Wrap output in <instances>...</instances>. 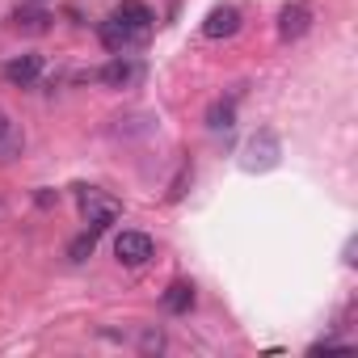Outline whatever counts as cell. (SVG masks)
<instances>
[{"label": "cell", "instance_id": "6da1fadb", "mask_svg": "<svg viewBox=\"0 0 358 358\" xmlns=\"http://www.w3.org/2000/svg\"><path fill=\"white\" fill-rule=\"evenodd\" d=\"M76 199H80V215L89 220L93 232H106L122 215V203L110 199V194H101V190H93V186H76Z\"/></svg>", "mask_w": 358, "mask_h": 358}, {"label": "cell", "instance_id": "7a4b0ae2", "mask_svg": "<svg viewBox=\"0 0 358 358\" xmlns=\"http://www.w3.org/2000/svg\"><path fill=\"white\" fill-rule=\"evenodd\" d=\"M278 156H282V143H278V135H274L270 127H262V131L245 143V169H249V173H270V169L278 164Z\"/></svg>", "mask_w": 358, "mask_h": 358}, {"label": "cell", "instance_id": "3957f363", "mask_svg": "<svg viewBox=\"0 0 358 358\" xmlns=\"http://www.w3.org/2000/svg\"><path fill=\"white\" fill-rule=\"evenodd\" d=\"M312 30V5L308 0H291V5L278 9V38L282 43H299Z\"/></svg>", "mask_w": 358, "mask_h": 358}, {"label": "cell", "instance_id": "277c9868", "mask_svg": "<svg viewBox=\"0 0 358 358\" xmlns=\"http://www.w3.org/2000/svg\"><path fill=\"white\" fill-rule=\"evenodd\" d=\"M156 253V245H152V236L148 232H118V241H114V257L122 262V266H143L148 257Z\"/></svg>", "mask_w": 358, "mask_h": 358}, {"label": "cell", "instance_id": "5b68a950", "mask_svg": "<svg viewBox=\"0 0 358 358\" xmlns=\"http://www.w3.org/2000/svg\"><path fill=\"white\" fill-rule=\"evenodd\" d=\"M241 9L236 5H215L211 13H207V22H203V38H211V43H220V38H232L236 30H241Z\"/></svg>", "mask_w": 358, "mask_h": 358}, {"label": "cell", "instance_id": "8992f818", "mask_svg": "<svg viewBox=\"0 0 358 358\" xmlns=\"http://www.w3.org/2000/svg\"><path fill=\"white\" fill-rule=\"evenodd\" d=\"M22 148H26V131H22V122H17L5 106H0V164L17 160Z\"/></svg>", "mask_w": 358, "mask_h": 358}, {"label": "cell", "instance_id": "52a82bcc", "mask_svg": "<svg viewBox=\"0 0 358 358\" xmlns=\"http://www.w3.org/2000/svg\"><path fill=\"white\" fill-rule=\"evenodd\" d=\"M97 38H101V47H106L110 55H122V51H131V47H139V43H143V34H135V30H131V26H122L118 17L101 22Z\"/></svg>", "mask_w": 358, "mask_h": 358}, {"label": "cell", "instance_id": "ba28073f", "mask_svg": "<svg viewBox=\"0 0 358 358\" xmlns=\"http://www.w3.org/2000/svg\"><path fill=\"white\" fill-rule=\"evenodd\" d=\"M114 17H118L122 26H131L135 34H143V38L152 34V22H156V13L143 5V0H122V5L114 9Z\"/></svg>", "mask_w": 358, "mask_h": 358}, {"label": "cell", "instance_id": "9c48e42d", "mask_svg": "<svg viewBox=\"0 0 358 358\" xmlns=\"http://www.w3.org/2000/svg\"><path fill=\"white\" fill-rule=\"evenodd\" d=\"M38 76H43V55H17V59H9V64H5V80H9V85L30 89Z\"/></svg>", "mask_w": 358, "mask_h": 358}, {"label": "cell", "instance_id": "30bf717a", "mask_svg": "<svg viewBox=\"0 0 358 358\" xmlns=\"http://www.w3.org/2000/svg\"><path fill=\"white\" fill-rule=\"evenodd\" d=\"M190 308H194V282H186V278L169 282V291H164V312L182 316V312H190Z\"/></svg>", "mask_w": 358, "mask_h": 358}, {"label": "cell", "instance_id": "8fae6325", "mask_svg": "<svg viewBox=\"0 0 358 358\" xmlns=\"http://www.w3.org/2000/svg\"><path fill=\"white\" fill-rule=\"evenodd\" d=\"M9 26L22 30V34H47V30H51V13H47V9H17V13L9 17Z\"/></svg>", "mask_w": 358, "mask_h": 358}, {"label": "cell", "instance_id": "7c38bea8", "mask_svg": "<svg viewBox=\"0 0 358 358\" xmlns=\"http://www.w3.org/2000/svg\"><path fill=\"white\" fill-rule=\"evenodd\" d=\"M139 76V68L131 64V59H122V55H114L101 72H97V80H106V85H114V89H122V85H131Z\"/></svg>", "mask_w": 358, "mask_h": 358}, {"label": "cell", "instance_id": "4fadbf2b", "mask_svg": "<svg viewBox=\"0 0 358 358\" xmlns=\"http://www.w3.org/2000/svg\"><path fill=\"white\" fill-rule=\"evenodd\" d=\"M207 127H211V131H228V127H232V101H215V106L207 110Z\"/></svg>", "mask_w": 358, "mask_h": 358}, {"label": "cell", "instance_id": "5bb4252c", "mask_svg": "<svg viewBox=\"0 0 358 358\" xmlns=\"http://www.w3.org/2000/svg\"><path fill=\"white\" fill-rule=\"evenodd\" d=\"M93 249H97V232L89 228V232H80V236H76V241L68 245V257H72V262H85V257H89Z\"/></svg>", "mask_w": 358, "mask_h": 358}, {"label": "cell", "instance_id": "9a60e30c", "mask_svg": "<svg viewBox=\"0 0 358 358\" xmlns=\"http://www.w3.org/2000/svg\"><path fill=\"white\" fill-rule=\"evenodd\" d=\"M139 350H143V354H160V350H164V333H160V329H143V333H139Z\"/></svg>", "mask_w": 358, "mask_h": 358}]
</instances>
